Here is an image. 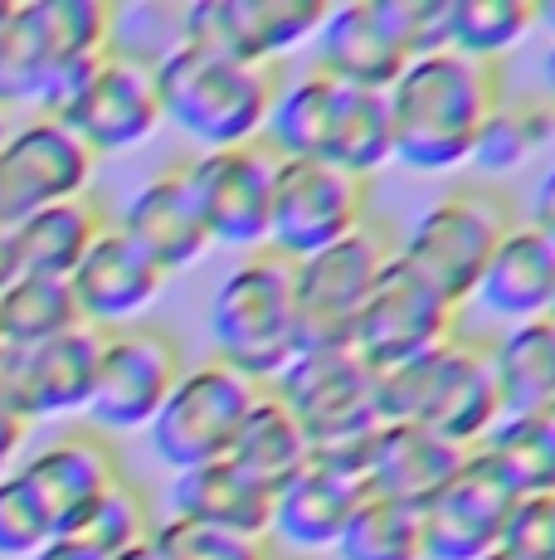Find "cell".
<instances>
[{
    "label": "cell",
    "mask_w": 555,
    "mask_h": 560,
    "mask_svg": "<svg viewBox=\"0 0 555 560\" xmlns=\"http://www.w3.org/2000/svg\"><path fill=\"white\" fill-rule=\"evenodd\" d=\"M55 59H49V39L39 25V5L35 0H15L0 20V107L15 113H45L55 98Z\"/></svg>",
    "instance_id": "obj_30"
},
{
    "label": "cell",
    "mask_w": 555,
    "mask_h": 560,
    "mask_svg": "<svg viewBox=\"0 0 555 560\" xmlns=\"http://www.w3.org/2000/svg\"><path fill=\"white\" fill-rule=\"evenodd\" d=\"M394 254H400V230L386 214H370L366 224H356L332 249L297 258L293 293H297L303 347H346L361 307H366V298L386 278Z\"/></svg>",
    "instance_id": "obj_6"
},
{
    "label": "cell",
    "mask_w": 555,
    "mask_h": 560,
    "mask_svg": "<svg viewBox=\"0 0 555 560\" xmlns=\"http://www.w3.org/2000/svg\"><path fill=\"white\" fill-rule=\"evenodd\" d=\"M186 371L180 341L166 327L132 322V327L103 331L98 347V375H93V400L83 415L93 419L98 434H127L146 429L156 409L166 405L170 385Z\"/></svg>",
    "instance_id": "obj_10"
},
{
    "label": "cell",
    "mask_w": 555,
    "mask_h": 560,
    "mask_svg": "<svg viewBox=\"0 0 555 560\" xmlns=\"http://www.w3.org/2000/svg\"><path fill=\"white\" fill-rule=\"evenodd\" d=\"M380 424H420L453 448H477L501 419L493 347L453 331L444 347L376 375Z\"/></svg>",
    "instance_id": "obj_2"
},
{
    "label": "cell",
    "mask_w": 555,
    "mask_h": 560,
    "mask_svg": "<svg viewBox=\"0 0 555 560\" xmlns=\"http://www.w3.org/2000/svg\"><path fill=\"white\" fill-rule=\"evenodd\" d=\"M521 220L531 224L536 234H546V240L555 244V161L546 166V176L536 180V190H531V200H527V214Z\"/></svg>",
    "instance_id": "obj_43"
},
{
    "label": "cell",
    "mask_w": 555,
    "mask_h": 560,
    "mask_svg": "<svg viewBox=\"0 0 555 560\" xmlns=\"http://www.w3.org/2000/svg\"><path fill=\"white\" fill-rule=\"evenodd\" d=\"M366 444V439H361ZM361 444L346 448H322L307 458V468L293 482L273 492V522L269 536L297 551H322L336 546V536L346 532L351 512L370 498L366 472H361Z\"/></svg>",
    "instance_id": "obj_18"
},
{
    "label": "cell",
    "mask_w": 555,
    "mask_h": 560,
    "mask_svg": "<svg viewBox=\"0 0 555 560\" xmlns=\"http://www.w3.org/2000/svg\"><path fill=\"white\" fill-rule=\"evenodd\" d=\"M108 560H156V551H152V541H142V546H127V551H117Z\"/></svg>",
    "instance_id": "obj_49"
},
{
    "label": "cell",
    "mask_w": 555,
    "mask_h": 560,
    "mask_svg": "<svg viewBox=\"0 0 555 560\" xmlns=\"http://www.w3.org/2000/svg\"><path fill=\"white\" fill-rule=\"evenodd\" d=\"M170 516L269 541L273 492L263 482H253L244 468H234L229 458H215V463L176 472V482H170Z\"/></svg>",
    "instance_id": "obj_25"
},
{
    "label": "cell",
    "mask_w": 555,
    "mask_h": 560,
    "mask_svg": "<svg viewBox=\"0 0 555 560\" xmlns=\"http://www.w3.org/2000/svg\"><path fill=\"white\" fill-rule=\"evenodd\" d=\"M269 560H283V556H269Z\"/></svg>",
    "instance_id": "obj_54"
},
{
    "label": "cell",
    "mask_w": 555,
    "mask_h": 560,
    "mask_svg": "<svg viewBox=\"0 0 555 560\" xmlns=\"http://www.w3.org/2000/svg\"><path fill=\"white\" fill-rule=\"evenodd\" d=\"M259 390L263 385L244 381V375H234L229 365H220V361L186 365L180 381L170 385L166 405L156 409V419L146 424L152 454L176 472L224 458L234 434H239L244 415H249V405L259 400Z\"/></svg>",
    "instance_id": "obj_8"
},
{
    "label": "cell",
    "mask_w": 555,
    "mask_h": 560,
    "mask_svg": "<svg viewBox=\"0 0 555 560\" xmlns=\"http://www.w3.org/2000/svg\"><path fill=\"white\" fill-rule=\"evenodd\" d=\"M536 30H546L551 45H555V0H546V5H536Z\"/></svg>",
    "instance_id": "obj_48"
},
{
    "label": "cell",
    "mask_w": 555,
    "mask_h": 560,
    "mask_svg": "<svg viewBox=\"0 0 555 560\" xmlns=\"http://www.w3.org/2000/svg\"><path fill=\"white\" fill-rule=\"evenodd\" d=\"M370 214H376L370 210V180L346 176L327 161H278L263 249L297 264V258L332 249Z\"/></svg>",
    "instance_id": "obj_9"
},
{
    "label": "cell",
    "mask_w": 555,
    "mask_h": 560,
    "mask_svg": "<svg viewBox=\"0 0 555 560\" xmlns=\"http://www.w3.org/2000/svg\"><path fill=\"white\" fill-rule=\"evenodd\" d=\"M517 498L555 492V415L551 419H497L493 434L477 444Z\"/></svg>",
    "instance_id": "obj_33"
},
{
    "label": "cell",
    "mask_w": 555,
    "mask_h": 560,
    "mask_svg": "<svg viewBox=\"0 0 555 560\" xmlns=\"http://www.w3.org/2000/svg\"><path fill=\"white\" fill-rule=\"evenodd\" d=\"M390 161H394V132H390L386 93H366V89H346V83H341L327 166L346 171V176H356V180H370V176H380Z\"/></svg>",
    "instance_id": "obj_32"
},
{
    "label": "cell",
    "mask_w": 555,
    "mask_h": 560,
    "mask_svg": "<svg viewBox=\"0 0 555 560\" xmlns=\"http://www.w3.org/2000/svg\"><path fill=\"white\" fill-rule=\"evenodd\" d=\"M517 205L501 196L497 186L468 180L444 196H434L400 230V264L420 273L444 303L463 312L473 303V288L483 278L487 258L497 254L501 234L517 224Z\"/></svg>",
    "instance_id": "obj_5"
},
{
    "label": "cell",
    "mask_w": 555,
    "mask_h": 560,
    "mask_svg": "<svg viewBox=\"0 0 555 560\" xmlns=\"http://www.w3.org/2000/svg\"><path fill=\"white\" fill-rule=\"evenodd\" d=\"M162 288H166V273L137 249L117 224H108V230L93 240L83 264L69 273L73 307H79L83 327H93V331L132 327V322L162 298Z\"/></svg>",
    "instance_id": "obj_20"
},
{
    "label": "cell",
    "mask_w": 555,
    "mask_h": 560,
    "mask_svg": "<svg viewBox=\"0 0 555 560\" xmlns=\"http://www.w3.org/2000/svg\"><path fill=\"white\" fill-rule=\"evenodd\" d=\"M546 322H551V327H555V298H551V307H546Z\"/></svg>",
    "instance_id": "obj_51"
},
{
    "label": "cell",
    "mask_w": 555,
    "mask_h": 560,
    "mask_svg": "<svg viewBox=\"0 0 555 560\" xmlns=\"http://www.w3.org/2000/svg\"><path fill=\"white\" fill-rule=\"evenodd\" d=\"M25 434H29L25 419H20L15 409L0 405V478L15 472V458H20V448H25Z\"/></svg>",
    "instance_id": "obj_44"
},
{
    "label": "cell",
    "mask_w": 555,
    "mask_h": 560,
    "mask_svg": "<svg viewBox=\"0 0 555 560\" xmlns=\"http://www.w3.org/2000/svg\"><path fill=\"white\" fill-rule=\"evenodd\" d=\"M10 132H15V113H5V107H0V147H5Z\"/></svg>",
    "instance_id": "obj_50"
},
{
    "label": "cell",
    "mask_w": 555,
    "mask_h": 560,
    "mask_svg": "<svg viewBox=\"0 0 555 560\" xmlns=\"http://www.w3.org/2000/svg\"><path fill=\"white\" fill-rule=\"evenodd\" d=\"M332 551L336 560H424V516L414 502L366 498Z\"/></svg>",
    "instance_id": "obj_37"
},
{
    "label": "cell",
    "mask_w": 555,
    "mask_h": 560,
    "mask_svg": "<svg viewBox=\"0 0 555 560\" xmlns=\"http://www.w3.org/2000/svg\"><path fill=\"white\" fill-rule=\"evenodd\" d=\"M152 83L156 103H162V122L190 137L200 152H224V147H249L263 137L283 73L224 59V54L200 45H180L152 73Z\"/></svg>",
    "instance_id": "obj_3"
},
{
    "label": "cell",
    "mask_w": 555,
    "mask_h": 560,
    "mask_svg": "<svg viewBox=\"0 0 555 560\" xmlns=\"http://www.w3.org/2000/svg\"><path fill=\"white\" fill-rule=\"evenodd\" d=\"M541 93L555 103V45L546 49V59H541Z\"/></svg>",
    "instance_id": "obj_47"
},
{
    "label": "cell",
    "mask_w": 555,
    "mask_h": 560,
    "mask_svg": "<svg viewBox=\"0 0 555 560\" xmlns=\"http://www.w3.org/2000/svg\"><path fill=\"white\" fill-rule=\"evenodd\" d=\"M98 161L83 152L55 117L15 122L0 147V230L25 224L35 210L88 196Z\"/></svg>",
    "instance_id": "obj_14"
},
{
    "label": "cell",
    "mask_w": 555,
    "mask_h": 560,
    "mask_svg": "<svg viewBox=\"0 0 555 560\" xmlns=\"http://www.w3.org/2000/svg\"><path fill=\"white\" fill-rule=\"evenodd\" d=\"M497 551L511 560H555V492L551 498H517Z\"/></svg>",
    "instance_id": "obj_41"
},
{
    "label": "cell",
    "mask_w": 555,
    "mask_h": 560,
    "mask_svg": "<svg viewBox=\"0 0 555 560\" xmlns=\"http://www.w3.org/2000/svg\"><path fill=\"white\" fill-rule=\"evenodd\" d=\"M117 230L152 258L166 278L196 268L200 258L215 249L210 234H205V224H200L196 200H190L186 166H166V171H156L152 180H142L137 196L127 200Z\"/></svg>",
    "instance_id": "obj_22"
},
{
    "label": "cell",
    "mask_w": 555,
    "mask_h": 560,
    "mask_svg": "<svg viewBox=\"0 0 555 560\" xmlns=\"http://www.w3.org/2000/svg\"><path fill=\"white\" fill-rule=\"evenodd\" d=\"M483 560H511V556H501V551H493V556H483Z\"/></svg>",
    "instance_id": "obj_53"
},
{
    "label": "cell",
    "mask_w": 555,
    "mask_h": 560,
    "mask_svg": "<svg viewBox=\"0 0 555 560\" xmlns=\"http://www.w3.org/2000/svg\"><path fill=\"white\" fill-rule=\"evenodd\" d=\"M108 230V214L93 196L79 200H59L35 210L25 224L10 230L15 240V258H20V273H35V278H69L73 268L83 264V254L93 249V240Z\"/></svg>",
    "instance_id": "obj_27"
},
{
    "label": "cell",
    "mask_w": 555,
    "mask_h": 560,
    "mask_svg": "<svg viewBox=\"0 0 555 560\" xmlns=\"http://www.w3.org/2000/svg\"><path fill=\"white\" fill-rule=\"evenodd\" d=\"M463 458V448L444 444L439 434L420 424H376L361 444V472H366L370 498L414 502V508H424Z\"/></svg>",
    "instance_id": "obj_23"
},
{
    "label": "cell",
    "mask_w": 555,
    "mask_h": 560,
    "mask_svg": "<svg viewBox=\"0 0 555 560\" xmlns=\"http://www.w3.org/2000/svg\"><path fill=\"white\" fill-rule=\"evenodd\" d=\"M458 322H463V312L453 303H444V298L434 293L420 273H410V268L400 264V254H394L386 278H380L376 293L361 307L346 347L380 375V371H394V365L424 357V351L444 347L453 331H463Z\"/></svg>",
    "instance_id": "obj_11"
},
{
    "label": "cell",
    "mask_w": 555,
    "mask_h": 560,
    "mask_svg": "<svg viewBox=\"0 0 555 560\" xmlns=\"http://www.w3.org/2000/svg\"><path fill=\"white\" fill-rule=\"evenodd\" d=\"M317 73L332 83L366 93H386L404 73L410 54H404L400 35L390 20V0H346V5H327V20L312 35Z\"/></svg>",
    "instance_id": "obj_19"
},
{
    "label": "cell",
    "mask_w": 555,
    "mask_h": 560,
    "mask_svg": "<svg viewBox=\"0 0 555 560\" xmlns=\"http://www.w3.org/2000/svg\"><path fill=\"white\" fill-rule=\"evenodd\" d=\"M336 93H341V83H332L317 69L297 73V79H283L259 142L269 147L278 161H327L332 122H336Z\"/></svg>",
    "instance_id": "obj_28"
},
{
    "label": "cell",
    "mask_w": 555,
    "mask_h": 560,
    "mask_svg": "<svg viewBox=\"0 0 555 560\" xmlns=\"http://www.w3.org/2000/svg\"><path fill=\"white\" fill-rule=\"evenodd\" d=\"M152 532H156L152 498H146L132 478H122V482H113V488L103 492V498L93 502V508L83 512L63 536L79 541L83 551H93L98 560H108L117 551H127V546L152 541Z\"/></svg>",
    "instance_id": "obj_38"
},
{
    "label": "cell",
    "mask_w": 555,
    "mask_h": 560,
    "mask_svg": "<svg viewBox=\"0 0 555 560\" xmlns=\"http://www.w3.org/2000/svg\"><path fill=\"white\" fill-rule=\"evenodd\" d=\"M555 147V103L546 93H511L497 103V113L487 117V127L473 142V166L483 176H507V171L527 166L541 152Z\"/></svg>",
    "instance_id": "obj_31"
},
{
    "label": "cell",
    "mask_w": 555,
    "mask_h": 560,
    "mask_svg": "<svg viewBox=\"0 0 555 560\" xmlns=\"http://www.w3.org/2000/svg\"><path fill=\"white\" fill-rule=\"evenodd\" d=\"M517 492L477 448L458 463V472L420 508L424 516V560H483L501 546Z\"/></svg>",
    "instance_id": "obj_17"
},
{
    "label": "cell",
    "mask_w": 555,
    "mask_h": 560,
    "mask_svg": "<svg viewBox=\"0 0 555 560\" xmlns=\"http://www.w3.org/2000/svg\"><path fill=\"white\" fill-rule=\"evenodd\" d=\"M73 327H83V317L73 307L69 278L20 273L0 293V347H45Z\"/></svg>",
    "instance_id": "obj_34"
},
{
    "label": "cell",
    "mask_w": 555,
    "mask_h": 560,
    "mask_svg": "<svg viewBox=\"0 0 555 560\" xmlns=\"http://www.w3.org/2000/svg\"><path fill=\"white\" fill-rule=\"evenodd\" d=\"M49 541H55V522L39 508L35 488H29L20 472H5V478H0V556L29 560Z\"/></svg>",
    "instance_id": "obj_40"
},
{
    "label": "cell",
    "mask_w": 555,
    "mask_h": 560,
    "mask_svg": "<svg viewBox=\"0 0 555 560\" xmlns=\"http://www.w3.org/2000/svg\"><path fill=\"white\" fill-rule=\"evenodd\" d=\"M20 478L35 488L39 508L55 522V536H63L113 482H122V458H117L113 439L98 429H73V434L45 444L39 454H29L20 463Z\"/></svg>",
    "instance_id": "obj_21"
},
{
    "label": "cell",
    "mask_w": 555,
    "mask_h": 560,
    "mask_svg": "<svg viewBox=\"0 0 555 560\" xmlns=\"http://www.w3.org/2000/svg\"><path fill=\"white\" fill-rule=\"evenodd\" d=\"M224 458H229L234 468L249 472L253 482H263L269 492H278L283 482H293L297 472L307 468L312 444H307V434L297 429V419L278 405V395L259 390V400L249 405V415H244L239 434H234V444Z\"/></svg>",
    "instance_id": "obj_29"
},
{
    "label": "cell",
    "mask_w": 555,
    "mask_h": 560,
    "mask_svg": "<svg viewBox=\"0 0 555 560\" xmlns=\"http://www.w3.org/2000/svg\"><path fill=\"white\" fill-rule=\"evenodd\" d=\"M493 347V381L501 419H551L555 415V327L546 317L517 322Z\"/></svg>",
    "instance_id": "obj_26"
},
{
    "label": "cell",
    "mask_w": 555,
    "mask_h": 560,
    "mask_svg": "<svg viewBox=\"0 0 555 560\" xmlns=\"http://www.w3.org/2000/svg\"><path fill=\"white\" fill-rule=\"evenodd\" d=\"M551 298H555V244L531 230L527 220H517L501 234L497 254L487 258L468 307H483L487 317L517 327V322L546 317Z\"/></svg>",
    "instance_id": "obj_24"
},
{
    "label": "cell",
    "mask_w": 555,
    "mask_h": 560,
    "mask_svg": "<svg viewBox=\"0 0 555 560\" xmlns=\"http://www.w3.org/2000/svg\"><path fill=\"white\" fill-rule=\"evenodd\" d=\"M186 166L190 200L200 210L210 244L224 249H263L269 240V200H273V171L278 156L263 142L224 147V152H200Z\"/></svg>",
    "instance_id": "obj_12"
},
{
    "label": "cell",
    "mask_w": 555,
    "mask_h": 560,
    "mask_svg": "<svg viewBox=\"0 0 555 560\" xmlns=\"http://www.w3.org/2000/svg\"><path fill=\"white\" fill-rule=\"evenodd\" d=\"M210 347H215L210 361L229 365L253 385H273L283 375V365L303 351L287 258L253 249L224 273V283L210 298Z\"/></svg>",
    "instance_id": "obj_4"
},
{
    "label": "cell",
    "mask_w": 555,
    "mask_h": 560,
    "mask_svg": "<svg viewBox=\"0 0 555 560\" xmlns=\"http://www.w3.org/2000/svg\"><path fill=\"white\" fill-rule=\"evenodd\" d=\"M322 20L327 0H190L186 45L278 69V59L312 45Z\"/></svg>",
    "instance_id": "obj_15"
},
{
    "label": "cell",
    "mask_w": 555,
    "mask_h": 560,
    "mask_svg": "<svg viewBox=\"0 0 555 560\" xmlns=\"http://www.w3.org/2000/svg\"><path fill=\"white\" fill-rule=\"evenodd\" d=\"M390 20L410 63L448 49V0H390Z\"/></svg>",
    "instance_id": "obj_42"
},
{
    "label": "cell",
    "mask_w": 555,
    "mask_h": 560,
    "mask_svg": "<svg viewBox=\"0 0 555 560\" xmlns=\"http://www.w3.org/2000/svg\"><path fill=\"white\" fill-rule=\"evenodd\" d=\"M20 278V258H15V240H10V230H0V293H5L10 283Z\"/></svg>",
    "instance_id": "obj_46"
},
{
    "label": "cell",
    "mask_w": 555,
    "mask_h": 560,
    "mask_svg": "<svg viewBox=\"0 0 555 560\" xmlns=\"http://www.w3.org/2000/svg\"><path fill=\"white\" fill-rule=\"evenodd\" d=\"M10 5H15V0H0V20H5V10H10Z\"/></svg>",
    "instance_id": "obj_52"
},
{
    "label": "cell",
    "mask_w": 555,
    "mask_h": 560,
    "mask_svg": "<svg viewBox=\"0 0 555 560\" xmlns=\"http://www.w3.org/2000/svg\"><path fill=\"white\" fill-rule=\"evenodd\" d=\"M29 560H98V556L83 551V546H79V541H69V536H55V541L39 546V551L29 556Z\"/></svg>",
    "instance_id": "obj_45"
},
{
    "label": "cell",
    "mask_w": 555,
    "mask_h": 560,
    "mask_svg": "<svg viewBox=\"0 0 555 560\" xmlns=\"http://www.w3.org/2000/svg\"><path fill=\"white\" fill-rule=\"evenodd\" d=\"M55 122L93 161L137 152L156 137L162 127V103H156V83L146 69L122 59H98L79 79V89L63 98Z\"/></svg>",
    "instance_id": "obj_13"
},
{
    "label": "cell",
    "mask_w": 555,
    "mask_h": 560,
    "mask_svg": "<svg viewBox=\"0 0 555 560\" xmlns=\"http://www.w3.org/2000/svg\"><path fill=\"white\" fill-rule=\"evenodd\" d=\"M152 551H156V560H269L273 556L269 541L215 532V526L186 522V516H166V522H156Z\"/></svg>",
    "instance_id": "obj_39"
},
{
    "label": "cell",
    "mask_w": 555,
    "mask_h": 560,
    "mask_svg": "<svg viewBox=\"0 0 555 560\" xmlns=\"http://www.w3.org/2000/svg\"><path fill=\"white\" fill-rule=\"evenodd\" d=\"M536 35V0H448V49L477 63H501Z\"/></svg>",
    "instance_id": "obj_35"
},
{
    "label": "cell",
    "mask_w": 555,
    "mask_h": 560,
    "mask_svg": "<svg viewBox=\"0 0 555 560\" xmlns=\"http://www.w3.org/2000/svg\"><path fill=\"white\" fill-rule=\"evenodd\" d=\"M263 390H273L278 405L297 419L312 454L361 444L380 424L376 371L351 347H303Z\"/></svg>",
    "instance_id": "obj_7"
},
{
    "label": "cell",
    "mask_w": 555,
    "mask_h": 560,
    "mask_svg": "<svg viewBox=\"0 0 555 560\" xmlns=\"http://www.w3.org/2000/svg\"><path fill=\"white\" fill-rule=\"evenodd\" d=\"M186 15H190V0L108 5V59H122V63L156 73L170 54L186 45Z\"/></svg>",
    "instance_id": "obj_36"
},
{
    "label": "cell",
    "mask_w": 555,
    "mask_h": 560,
    "mask_svg": "<svg viewBox=\"0 0 555 560\" xmlns=\"http://www.w3.org/2000/svg\"><path fill=\"white\" fill-rule=\"evenodd\" d=\"M501 98H507L501 63H477L453 49L404 63V73L386 89L394 161L420 176L463 166Z\"/></svg>",
    "instance_id": "obj_1"
},
{
    "label": "cell",
    "mask_w": 555,
    "mask_h": 560,
    "mask_svg": "<svg viewBox=\"0 0 555 560\" xmlns=\"http://www.w3.org/2000/svg\"><path fill=\"white\" fill-rule=\"evenodd\" d=\"M103 331L73 327L45 347H0V405L25 424L59 415H83L93 400Z\"/></svg>",
    "instance_id": "obj_16"
}]
</instances>
